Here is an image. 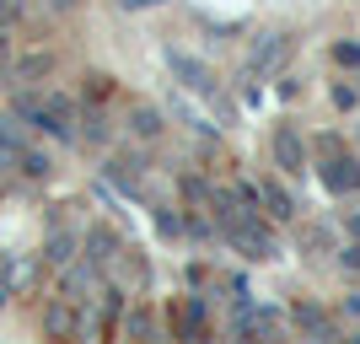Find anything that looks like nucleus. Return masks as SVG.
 <instances>
[{
  "mask_svg": "<svg viewBox=\"0 0 360 344\" xmlns=\"http://www.w3.org/2000/svg\"><path fill=\"white\" fill-rule=\"evenodd\" d=\"M317 172H323V189H328V194H355L360 189V167L349 162V156H328Z\"/></svg>",
  "mask_w": 360,
  "mask_h": 344,
  "instance_id": "nucleus-1",
  "label": "nucleus"
},
{
  "mask_svg": "<svg viewBox=\"0 0 360 344\" xmlns=\"http://www.w3.org/2000/svg\"><path fill=\"white\" fill-rule=\"evenodd\" d=\"M167 65H172V75H178L188 91H210V75H205V65H194L188 54H178V49H172V54H167Z\"/></svg>",
  "mask_w": 360,
  "mask_h": 344,
  "instance_id": "nucleus-2",
  "label": "nucleus"
},
{
  "mask_svg": "<svg viewBox=\"0 0 360 344\" xmlns=\"http://www.w3.org/2000/svg\"><path fill=\"white\" fill-rule=\"evenodd\" d=\"M280 54H285V38H280V32H269V38L258 44V54L248 60V75H264V70H274V60H280Z\"/></svg>",
  "mask_w": 360,
  "mask_h": 344,
  "instance_id": "nucleus-3",
  "label": "nucleus"
},
{
  "mask_svg": "<svg viewBox=\"0 0 360 344\" xmlns=\"http://www.w3.org/2000/svg\"><path fill=\"white\" fill-rule=\"evenodd\" d=\"M274 156H280L285 172H301V135L296 129H280V135H274Z\"/></svg>",
  "mask_w": 360,
  "mask_h": 344,
  "instance_id": "nucleus-4",
  "label": "nucleus"
},
{
  "mask_svg": "<svg viewBox=\"0 0 360 344\" xmlns=\"http://www.w3.org/2000/svg\"><path fill=\"white\" fill-rule=\"evenodd\" d=\"M135 129H140V135H156L162 124H156V113H135Z\"/></svg>",
  "mask_w": 360,
  "mask_h": 344,
  "instance_id": "nucleus-5",
  "label": "nucleus"
},
{
  "mask_svg": "<svg viewBox=\"0 0 360 344\" xmlns=\"http://www.w3.org/2000/svg\"><path fill=\"white\" fill-rule=\"evenodd\" d=\"M49 258H70V237H54V242H49Z\"/></svg>",
  "mask_w": 360,
  "mask_h": 344,
  "instance_id": "nucleus-6",
  "label": "nucleus"
},
{
  "mask_svg": "<svg viewBox=\"0 0 360 344\" xmlns=\"http://www.w3.org/2000/svg\"><path fill=\"white\" fill-rule=\"evenodd\" d=\"M6 291H11V274H6V264H0V301H6Z\"/></svg>",
  "mask_w": 360,
  "mask_h": 344,
  "instance_id": "nucleus-7",
  "label": "nucleus"
},
{
  "mask_svg": "<svg viewBox=\"0 0 360 344\" xmlns=\"http://www.w3.org/2000/svg\"><path fill=\"white\" fill-rule=\"evenodd\" d=\"M345 264H349V269H360V248H349V258H345Z\"/></svg>",
  "mask_w": 360,
  "mask_h": 344,
  "instance_id": "nucleus-8",
  "label": "nucleus"
},
{
  "mask_svg": "<svg viewBox=\"0 0 360 344\" xmlns=\"http://www.w3.org/2000/svg\"><path fill=\"white\" fill-rule=\"evenodd\" d=\"M124 6H150V0H124Z\"/></svg>",
  "mask_w": 360,
  "mask_h": 344,
  "instance_id": "nucleus-9",
  "label": "nucleus"
}]
</instances>
